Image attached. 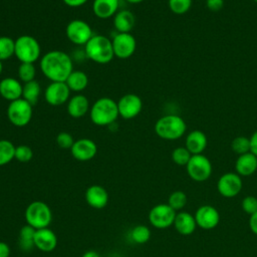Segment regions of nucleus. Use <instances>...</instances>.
Returning a JSON list of instances; mask_svg holds the SVG:
<instances>
[{
    "label": "nucleus",
    "instance_id": "obj_1",
    "mask_svg": "<svg viewBox=\"0 0 257 257\" xmlns=\"http://www.w3.org/2000/svg\"><path fill=\"white\" fill-rule=\"evenodd\" d=\"M39 67L50 81H65L73 70V62L66 52L50 50L40 58Z\"/></svg>",
    "mask_w": 257,
    "mask_h": 257
},
{
    "label": "nucleus",
    "instance_id": "obj_2",
    "mask_svg": "<svg viewBox=\"0 0 257 257\" xmlns=\"http://www.w3.org/2000/svg\"><path fill=\"white\" fill-rule=\"evenodd\" d=\"M89 116L95 125L106 126L112 124L119 116L116 101L106 96L96 99L89 109Z\"/></svg>",
    "mask_w": 257,
    "mask_h": 257
},
{
    "label": "nucleus",
    "instance_id": "obj_3",
    "mask_svg": "<svg viewBox=\"0 0 257 257\" xmlns=\"http://www.w3.org/2000/svg\"><path fill=\"white\" fill-rule=\"evenodd\" d=\"M84 52L88 59L98 64H106L114 57L111 39L104 35H93L84 45Z\"/></svg>",
    "mask_w": 257,
    "mask_h": 257
},
{
    "label": "nucleus",
    "instance_id": "obj_4",
    "mask_svg": "<svg viewBox=\"0 0 257 257\" xmlns=\"http://www.w3.org/2000/svg\"><path fill=\"white\" fill-rule=\"evenodd\" d=\"M186 131V121L177 114L163 115L155 123V133L157 136L167 141H175L182 138Z\"/></svg>",
    "mask_w": 257,
    "mask_h": 257
},
{
    "label": "nucleus",
    "instance_id": "obj_5",
    "mask_svg": "<svg viewBox=\"0 0 257 257\" xmlns=\"http://www.w3.org/2000/svg\"><path fill=\"white\" fill-rule=\"evenodd\" d=\"M14 55L20 62L35 63L41 55L38 40L31 35H21L15 39Z\"/></svg>",
    "mask_w": 257,
    "mask_h": 257
},
{
    "label": "nucleus",
    "instance_id": "obj_6",
    "mask_svg": "<svg viewBox=\"0 0 257 257\" xmlns=\"http://www.w3.org/2000/svg\"><path fill=\"white\" fill-rule=\"evenodd\" d=\"M26 223L34 229L47 228L52 221V212L49 206L42 201L31 202L24 214Z\"/></svg>",
    "mask_w": 257,
    "mask_h": 257
},
{
    "label": "nucleus",
    "instance_id": "obj_7",
    "mask_svg": "<svg viewBox=\"0 0 257 257\" xmlns=\"http://www.w3.org/2000/svg\"><path fill=\"white\" fill-rule=\"evenodd\" d=\"M32 107L33 105L22 97L10 101L7 107V117L13 125L23 127L27 125L32 118Z\"/></svg>",
    "mask_w": 257,
    "mask_h": 257
},
{
    "label": "nucleus",
    "instance_id": "obj_8",
    "mask_svg": "<svg viewBox=\"0 0 257 257\" xmlns=\"http://www.w3.org/2000/svg\"><path fill=\"white\" fill-rule=\"evenodd\" d=\"M186 169L189 177L196 182L207 181L212 175V164L203 154L192 155Z\"/></svg>",
    "mask_w": 257,
    "mask_h": 257
},
{
    "label": "nucleus",
    "instance_id": "obj_9",
    "mask_svg": "<svg viewBox=\"0 0 257 257\" xmlns=\"http://www.w3.org/2000/svg\"><path fill=\"white\" fill-rule=\"evenodd\" d=\"M65 34L70 42L75 45L83 46L93 36L90 25L82 19L71 20L65 28Z\"/></svg>",
    "mask_w": 257,
    "mask_h": 257
},
{
    "label": "nucleus",
    "instance_id": "obj_10",
    "mask_svg": "<svg viewBox=\"0 0 257 257\" xmlns=\"http://www.w3.org/2000/svg\"><path fill=\"white\" fill-rule=\"evenodd\" d=\"M176 215V211L168 204H158L150 210L149 221L155 228L166 229L174 224Z\"/></svg>",
    "mask_w": 257,
    "mask_h": 257
},
{
    "label": "nucleus",
    "instance_id": "obj_11",
    "mask_svg": "<svg viewBox=\"0 0 257 257\" xmlns=\"http://www.w3.org/2000/svg\"><path fill=\"white\" fill-rule=\"evenodd\" d=\"M114 57L126 59L131 57L137 48L136 38L132 33H116L111 39Z\"/></svg>",
    "mask_w": 257,
    "mask_h": 257
},
{
    "label": "nucleus",
    "instance_id": "obj_12",
    "mask_svg": "<svg viewBox=\"0 0 257 257\" xmlns=\"http://www.w3.org/2000/svg\"><path fill=\"white\" fill-rule=\"evenodd\" d=\"M70 89L65 81H51L44 90L46 102L53 106L67 103L70 98Z\"/></svg>",
    "mask_w": 257,
    "mask_h": 257
},
{
    "label": "nucleus",
    "instance_id": "obj_13",
    "mask_svg": "<svg viewBox=\"0 0 257 257\" xmlns=\"http://www.w3.org/2000/svg\"><path fill=\"white\" fill-rule=\"evenodd\" d=\"M118 115L124 119H132L139 115L143 108V100L136 93H126L117 101Z\"/></svg>",
    "mask_w": 257,
    "mask_h": 257
},
{
    "label": "nucleus",
    "instance_id": "obj_14",
    "mask_svg": "<svg viewBox=\"0 0 257 257\" xmlns=\"http://www.w3.org/2000/svg\"><path fill=\"white\" fill-rule=\"evenodd\" d=\"M242 179L237 173L223 174L217 183V190L221 196L225 198H233L237 196L242 190Z\"/></svg>",
    "mask_w": 257,
    "mask_h": 257
},
{
    "label": "nucleus",
    "instance_id": "obj_15",
    "mask_svg": "<svg viewBox=\"0 0 257 257\" xmlns=\"http://www.w3.org/2000/svg\"><path fill=\"white\" fill-rule=\"evenodd\" d=\"M197 226L204 230L214 229L220 221V215L216 208L210 205H204L197 209L195 213Z\"/></svg>",
    "mask_w": 257,
    "mask_h": 257
},
{
    "label": "nucleus",
    "instance_id": "obj_16",
    "mask_svg": "<svg viewBox=\"0 0 257 257\" xmlns=\"http://www.w3.org/2000/svg\"><path fill=\"white\" fill-rule=\"evenodd\" d=\"M72 157L79 162H86L93 159L97 153L96 144L87 138L76 140L70 149Z\"/></svg>",
    "mask_w": 257,
    "mask_h": 257
},
{
    "label": "nucleus",
    "instance_id": "obj_17",
    "mask_svg": "<svg viewBox=\"0 0 257 257\" xmlns=\"http://www.w3.org/2000/svg\"><path fill=\"white\" fill-rule=\"evenodd\" d=\"M34 245L42 252H51L57 246V237L48 227L38 229L35 231Z\"/></svg>",
    "mask_w": 257,
    "mask_h": 257
},
{
    "label": "nucleus",
    "instance_id": "obj_18",
    "mask_svg": "<svg viewBox=\"0 0 257 257\" xmlns=\"http://www.w3.org/2000/svg\"><path fill=\"white\" fill-rule=\"evenodd\" d=\"M22 87L21 81L14 77H4L0 80V95L10 101L16 100L22 97Z\"/></svg>",
    "mask_w": 257,
    "mask_h": 257
},
{
    "label": "nucleus",
    "instance_id": "obj_19",
    "mask_svg": "<svg viewBox=\"0 0 257 257\" xmlns=\"http://www.w3.org/2000/svg\"><path fill=\"white\" fill-rule=\"evenodd\" d=\"M85 201L93 209H103L108 203V193L99 185H91L85 191Z\"/></svg>",
    "mask_w": 257,
    "mask_h": 257
},
{
    "label": "nucleus",
    "instance_id": "obj_20",
    "mask_svg": "<svg viewBox=\"0 0 257 257\" xmlns=\"http://www.w3.org/2000/svg\"><path fill=\"white\" fill-rule=\"evenodd\" d=\"M66 108L71 117L80 118L90 109L88 98L81 93H77L68 99Z\"/></svg>",
    "mask_w": 257,
    "mask_h": 257
},
{
    "label": "nucleus",
    "instance_id": "obj_21",
    "mask_svg": "<svg viewBox=\"0 0 257 257\" xmlns=\"http://www.w3.org/2000/svg\"><path fill=\"white\" fill-rule=\"evenodd\" d=\"M208 144L207 136L200 130L190 132L185 140V147L192 155L202 154Z\"/></svg>",
    "mask_w": 257,
    "mask_h": 257
},
{
    "label": "nucleus",
    "instance_id": "obj_22",
    "mask_svg": "<svg viewBox=\"0 0 257 257\" xmlns=\"http://www.w3.org/2000/svg\"><path fill=\"white\" fill-rule=\"evenodd\" d=\"M136 23V17L130 10L117 11L112 20V24L117 33H131Z\"/></svg>",
    "mask_w": 257,
    "mask_h": 257
},
{
    "label": "nucleus",
    "instance_id": "obj_23",
    "mask_svg": "<svg viewBox=\"0 0 257 257\" xmlns=\"http://www.w3.org/2000/svg\"><path fill=\"white\" fill-rule=\"evenodd\" d=\"M119 0H93L92 11L100 19L113 17L118 11Z\"/></svg>",
    "mask_w": 257,
    "mask_h": 257
},
{
    "label": "nucleus",
    "instance_id": "obj_24",
    "mask_svg": "<svg viewBox=\"0 0 257 257\" xmlns=\"http://www.w3.org/2000/svg\"><path fill=\"white\" fill-rule=\"evenodd\" d=\"M235 169L239 176L247 177L257 171V157L251 152L240 155L235 163Z\"/></svg>",
    "mask_w": 257,
    "mask_h": 257
},
{
    "label": "nucleus",
    "instance_id": "obj_25",
    "mask_svg": "<svg viewBox=\"0 0 257 257\" xmlns=\"http://www.w3.org/2000/svg\"><path fill=\"white\" fill-rule=\"evenodd\" d=\"M173 225L179 234L185 236L193 234L197 227L195 217L188 212L177 213Z\"/></svg>",
    "mask_w": 257,
    "mask_h": 257
},
{
    "label": "nucleus",
    "instance_id": "obj_26",
    "mask_svg": "<svg viewBox=\"0 0 257 257\" xmlns=\"http://www.w3.org/2000/svg\"><path fill=\"white\" fill-rule=\"evenodd\" d=\"M70 91L80 92L84 90L88 85V77L84 71L81 70H72L65 80Z\"/></svg>",
    "mask_w": 257,
    "mask_h": 257
},
{
    "label": "nucleus",
    "instance_id": "obj_27",
    "mask_svg": "<svg viewBox=\"0 0 257 257\" xmlns=\"http://www.w3.org/2000/svg\"><path fill=\"white\" fill-rule=\"evenodd\" d=\"M36 229L31 227L30 225H24L20 231L18 236V246L23 252H30L34 247V235Z\"/></svg>",
    "mask_w": 257,
    "mask_h": 257
},
{
    "label": "nucleus",
    "instance_id": "obj_28",
    "mask_svg": "<svg viewBox=\"0 0 257 257\" xmlns=\"http://www.w3.org/2000/svg\"><path fill=\"white\" fill-rule=\"evenodd\" d=\"M40 94H41V86L38 81L32 80V81L23 83L22 98L28 101L30 104L32 105L36 104Z\"/></svg>",
    "mask_w": 257,
    "mask_h": 257
},
{
    "label": "nucleus",
    "instance_id": "obj_29",
    "mask_svg": "<svg viewBox=\"0 0 257 257\" xmlns=\"http://www.w3.org/2000/svg\"><path fill=\"white\" fill-rule=\"evenodd\" d=\"M15 146L8 140H0V167L15 159Z\"/></svg>",
    "mask_w": 257,
    "mask_h": 257
},
{
    "label": "nucleus",
    "instance_id": "obj_30",
    "mask_svg": "<svg viewBox=\"0 0 257 257\" xmlns=\"http://www.w3.org/2000/svg\"><path fill=\"white\" fill-rule=\"evenodd\" d=\"M17 74H18V79L23 83L35 80L36 68L34 66V63L20 62L18 66Z\"/></svg>",
    "mask_w": 257,
    "mask_h": 257
},
{
    "label": "nucleus",
    "instance_id": "obj_31",
    "mask_svg": "<svg viewBox=\"0 0 257 257\" xmlns=\"http://www.w3.org/2000/svg\"><path fill=\"white\" fill-rule=\"evenodd\" d=\"M15 40L9 36H0V60L5 61L14 55Z\"/></svg>",
    "mask_w": 257,
    "mask_h": 257
},
{
    "label": "nucleus",
    "instance_id": "obj_32",
    "mask_svg": "<svg viewBox=\"0 0 257 257\" xmlns=\"http://www.w3.org/2000/svg\"><path fill=\"white\" fill-rule=\"evenodd\" d=\"M132 240L137 244H145L151 238V230L146 225H137L131 232Z\"/></svg>",
    "mask_w": 257,
    "mask_h": 257
},
{
    "label": "nucleus",
    "instance_id": "obj_33",
    "mask_svg": "<svg viewBox=\"0 0 257 257\" xmlns=\"http://www.w3.org/2000/svg\"><path fill=\"white\" fill-rule=\"evenodd\" d=\"M232 151L238 156L249 153L250 152V140L247 137L239 136L233 139L231 142Z\"/></svg>",
    "mask_w": 257,
    "mask_h": 257
},
{
    "label": "nucleus",
    "instance_id": "obj_34",
    "mask_svg": "<svg viewBox=\"0 0 257 257\" xmlns=\"http://www.w3.org/2000/svg\"><path fill=\"white\" fill-rule=\"evenodd\" d=\"M187 204V195L183 191H174L168 199V205L176 212L183 209Z\"/></svg>",
    "mask_w": 257,
    "mask_h": 257
},
{
    "label": "nucleus",
    "instance_id": "obj_35",
    "mask_svg": "<svg viewBox=\"0 0 257 257\" xmlns=\"http://www.w3.org/2000/svg\"><path fill=\"white\" fill-rule=\"evenodd\" d=\"M192 154L186 147H178L172 152V160L178 166H187Z\"/></svg>",
    "mask_w": 257,
    "mask_h": 257
},
{
    "label": "nucleus",
    "instance_id": "obj_36",
    "mask_svg": "<svg viewBox=\"0 0 257 257\" xmlns=\"http://www.w3.org/2000/svg\"><path fill=\"white\" fill-rule=\"evenodd\" d=\"M192 2L193 0H168V6L174 14L183 15L190 10Z\"/></svg>",
    "mask_w": 257,
    "mask_h": 257
},
{
    "label": "nucleus",
    "instance_id": "obj_37",
    "mask_svg": "<svg viewBox=\"0 0 257 257\" xmlns=\"http://www.w3.org/2000/svg\"><path fill=\"white\" fill-rule=\"evenodd\" d=\"M33 158V151L26 145H20L15 148V159L20 163H27Z\"/></svg>",
    "mask_w": 257,
    "mask_h": 257
},
{
    "label": "nucleus",
    "instance_id": "obj_38",
    "mask_svg": "<svg viewBox=\"0 0 257 257\" xmlns=\"http://www.w3.org/2000/svg\"><path fill=\"white\" fill-rule=\"evenodd\" d=\"M74 140L73 137L66 132H61L56 136V144L60 149L63 150H67V149H71V147L74 144Z\"/></svg>",
    "mask_w": 257,
    "mask_h": 257
},
{
    "label": "nucleus",
    "instance_id": "obj_39",
    "mask_svg": "<svg viewBox=\"0 0 257 257\" xmlns=\"http://www.w3.org/2000/svg\"><path fill=\"white\" fill-rule=\"evenodd\" d=\"M241 207L245 213L252 215L257 212V198L254 196H247L242 200Z\"/></svg>",
    "mask_w": 257,
    "mask_h": 257
},
{
    "label": "nucleus",
    "instance_id": "obj_40",
    "mask_svg": "<svg viewBox=\"0 0 257 257\" xmlns=\"http://www.w3.org/2000/svg\"><path fill=\"white\" fill-rule=\"evenodd\" d=\"M224 6V0H206V7L212 12L220 11Z\"/></svg>",
    "mask_w": 257,
    "mask_h": 257
},
{
    "label": "nucleus",
    "instance_id": "obj_41",
    "mask_svg": "<svg viewBox=\"0 0 257 257\" xmlns=\"http://www.w3.org/2000/svg\"><path fill=\"white\" fill-rule=\"evenodd\" d=\"M250 140V152L257 157V131H255L251 137Z\"/></svg>",
    "mask_w": 257,
    "mask_h": 257
},
{
    "label": "nucleus",
    "instance_id": "obj_42",
    "mask_svg": "<svg viewBox=\"0 0 257 257\" xmlns=\"http://www.w3.org/2000/svg\"><path fill=\"white\" fill-rule=\"evenodd\" d=\"M249 227H250V230H251L255 235H257V212H255L254 214L250 215V218H249Z\"/></svg>",
    "mask_w": 257,
    "mask_h": 257
},
{
    "label": "nucleus",
    "instance_id": "obj_43",
    "mask_svg": "<svg viewBox=\"0 0 257 257\" xmlns=\"http://www.w3.org/2000/svg\"><path fill=\"white\" fill-rule=\"evenodd\" d=\"M62 1L68 7L76 8V7H80V6L84 5L88 0H62Z\"/></svg>",
    "mask_w": 257,
    "mask_h": 257
},
{
    "label": "nucleus",
    "instance_id": "obj_44",
    "mask_svg": "<svg viewBox=\"0 0 257 257\" xmlns=\"http://www.w3.org/2000/svg\"><path fill=\"white\" fill-rule=\"evenodd\" d=\"M11 253L10 247L7 243L0 241V257H9Z\"/></svg>",
    "mask_w": 257,
    "mask_h": 257
},
{
    "label": "nucleus",
    "instance_id": "obj_45",
    "mask_svg": "<svg viewBox=\"0 0 257 257\" xmlns=\"http://www.w3.org/2000/svg\"><path fill=\"white\" fill-rule=\"evenodd\" d=\"M81 257H100L99 254L94 250H88L82 254Z\"/></svg>",
    "mask_w": 257,
    "mask_h": 257
},
{
    "label": "nucleus",
    "instance_id": "obj_46",
    "mask_svg": "<svg viewBox=\"0 0 257 257\" xmlns=\"http://www.w3.org/2000/svg\"><path fill=\"white\" fill-rule=\"evenodd\" d=\"M125 1L128 2V3H131V4H138V3L143 2L144 0H125Z\"/></svg>",
    "mask_w": 257,
    "mask_h": 257
},
{
    "label": "nucleus",
    "instance_id": "obj_47",
    "mask_svg": "<svg viewBox=\"0 0 257 257\" xmlns=\"http://www.w3.org/2000/svg\"><path fill=\"white\" fill-rule=\"evenodd\" d=\"M2 70H3V61L0 60V75L2 73Z\"/></svg>",
    "mask_w": 257,
    "mask_h": 257
},
{
    "label": "nucleus",
    "instance_id": "obj_48",
    "mask_svg": "<svg viewBox=\"0 0 257 257\" xmlns=\"http://www.w3.org/2000/svg\"><path fill=\"white\" fill-rule=\"evenodd\" d=\"M253 1H254V2H256V3H257V0H253Z\"/></svg>",
    "mask_w": 257,
    "mask_h": 257
}]
</instances>
